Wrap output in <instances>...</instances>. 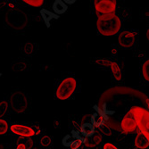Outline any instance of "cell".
<instances>
[{
	"label": "cell",
	"instance_id": "obj_1",
	"mask_svg": "<svg viewBox=\"0 0 149 149\" xmlns=\"http://www.w3.org/2000/svg\"><path fill=\"white\" fill-rule=\"evenodd\" d=\"M97 27L100 34L104 36H113L120 31L121 22L115 13H108L98 16Z\"/></svg>",
	"mask_w": 149,
	"mask_h": 149
},
{
	"label": "cell",
	"instance_id": "obj_2",
	"mask_svg": "<svg viewBox=\"0 0 149 149\" xmlns=\"http://www.w3.org/2000/svg\"><path fill=\"white\" fill-rule=\"evenodd\" d=\"M5 21L6 25L9 26L10 28L15 31H21L26 27L29 19L23 11L15 8L9 10L6 13Z\"/></svg>",
	"mask_w": 149,
	"mask_h": 149
},
{
	"label": "cell",
	"instance_id": "obj_3",
	"mask_svg": "<svg viewBox=\"0 0 149 149\" xmlns=\"http://www.w3.org/2000/svg\"><path fill=\"white\" fill-rule=\"evenodd\" d=\"M77 87V81L72 77L63 79L57 87L56 91V97L59 100L69 99L75 91Z\"/></svg>",
	"mask_w": 149,
	"mask_h": 149
},
{
	"label": "cell",
	"instance_id": "obj_4",
	"mask_svg": "<svg viewBox=\"0 0 149 149\" xmlns=\"http://www.w3.org/2000/svg\"><path fill=\"white\" fill-rule=\"evenodd\" d=\"M131 109L137 120V126L149 140V111L139 105L132 106Z\"/></svg>",
	"mask_w": 149,
	"mask_h": 149
},
{
	"label": "cell",
	"instance_id": "obj_5",
	"mask_svg": "<svg viewBox=\"0 0 149 149\" xmlns=\"http://www.w3.org/2000/svg\"><path fill=\"white\" fill-rule=\"evenodd\" d=\"M10 105L15 113H22L28 108V99L22 92H15L10 97Z\"/></svg>",
	"mask_w": 149,
	"mask_h": 149
},
{
	"label": "cell",
	"instance_id": "obj_6",
	"mask_svg": "<svg viewBox=\"0 0 149 149\" xmlns=\"http://www.w3.org/2000/svg\"><path fill=\"white\" fill-rule=\"evenodd\" d=\"M131 108L125 113L120 121V130L123 133L132 132L136 130L137 127V120Z\"/></svg>",
	"mask_w": 149,
	"mask_h": 149
},
{
	"label": "cell",
	"instance_id": "obj_7",
	"mask_svg": "<svg viewBox=\"0 0 149 149\" xmlns=\"http://www.w3.org/2000/svg\"><path fill=\"white\" fill-rule=\"evenodd\" d=\"M95 8H96L98 16L108 13H114L116 10V1L115 0H96L94 2Z\"/></svg>",
	"mask_w": 149,
	"mask_h": 149
},
{
	"label": "cell",
	"instance_id": "obj_8",
	"mask_svg": "<svg viewBox=\"0 0 149 149\" xmlns=\"http://www.w3.org/2000/svg\"><path fill=\"white\" fill-rule=\"evenodd\" d=\"M137 38V33L130 31H124L121 33H120L118 37L119 44L124 47V48H130L131 47L136 41Z\"/></svg>",
	"mask_w": 149,
	"mask_h": 149
},
{
	"label": "cell",
	"instance_id": "obj_9",
	"mask_svg": "<svg viewBox=\"0 0 149 149\" xmlns=\"http://www.w3.org/2000/svg\"><path fill=\"white\" fill-rule=\"evenodd\" d=\"M10 130L21 138H31L35 135L33 128L23 124H12L10 126Z\"/></svg>",
	"mask_w": 149,
	"mask_h": 149
},
{
	"label": "cell",
	"instance_id": "obj_10",
	"mask_svg": "<svg viewBox=\"0 0 149 149\" xmlns=\"http://www.w3.org/2000/svg\"><path fill=\"white\" fill-rule=\"evenodd\" d=\"M134 144H135V146L139 148V149H146V148H147L149 146V140L147 139V138L145 136V135L139 130L136 139H135Z\"/></svg>",
	"mask_w": 149,
	"mask_h": 149
},
{
	"label": "cell",
	"instance_id": "obj_11",
	"mask_svg": "<svg viewBox=\"0 0 149 149\" xmlns=\"http://www.w3.org/2000/svg\"><path fill=\"white\" fill-rule=\"evenodd\" d=\"M80 133L87 139L92 137L95 134V127L91 123H84L79 128Z\"/></svg>",
	"mask_w": 149,
	"mask_h": 149
},
{
	"label": "cell",
	"instance_id": "obj_12",
	"mask_svg": "<svg viewBox=\"0 0 149 149\" xmlns=\"http://www.w3.org/2000/svg\"><path fill=\"white\" fill-rule=\"evenodd\" d=\"M101 141H102V137L100 135H93L92 137L86 139L85 145L88 147H95V146H98L101 143Z\"/></svg>",
	"mask_w": 149,
	"mask_h": 149
},
{
	"label": "cell",
	"instance_id": "obj_13",
	"mask_svg": "<svg viewBox=\"0 0 149 149\" xmlns=\"http://www.w3.org/2000/svg\"><path fill=\"white\" fill-rule=\"evenodd\" d=\"M91 124L94 127H97V128H101L105 124L104 119L103 118V116L99 113H94L91 117Z\"/></svg>",
	"mask_w": 149,
	"mask_h": 149
},
{
	"label": "cell",
	"instance_id": "obj_14",
	"mask_svg": "<svg viewBox=\"0 0 149 149\" xmlns=\"http://www.w3.org/2000/svg\"><path fill=\"white\" fill-rule=\"evenodd\" d=\"M40 13H41V15H42V18L43 20L45 21V22L47 23V26H49V22L54 20V19H58L59 18V15H56V13H51L47 10H41L40 11Z\"/></svg>",
	"mask_w": 149,
	"mask_h": 149
},
{
	"label": "cell",
	"instance_id": "obj_15",
	"mask_svg": "<svg viewBox=\"0 0 149 149\" xmlns=\"http://www.w3.org/2000/svg\"><path fill=\"white\" fill-rule=\"evenodd\" d=\"M53 9L55 11L56 15H62L67 10V5L64 4V2L61 1V0H57L53 5Z\"/></svg>",
	"mask_w": 149,
	"mask_h": 149
},
{
	"label": "cell",
	"instance_id": "obj_16",
	"mask_svg": "<svg viewBox=\"0 0 149 149\" xmlns=\"http://www.w3.org/2000/svg\"><path fill=\"white\" fill-rule=\"evenodd\" d=\"M110 67H111V70H112V72H113L114 79L116 80H120L121 77H123V74H121V70L120 68L119 64L115 62H111Z\"/></svg>",
	"mask_w": 149,
	"mask_h": 149
},
{
	"label": "cell",
	"instance_id": "obj_17",
	"mask_svg": "<svg viewBox=\"0 0 149 149\" xmlns=\"http://www.w3.org/2000/svg\"><path fill=\"white\" fill-rule=\"evenodd\" d=\"M17 144H23L26 146L27 149H31L33 146V140L31 138H20L17 141Z\"/></svg>",
	"mask_w": 149,
	"mask_h": 149
},
{
	"label": "cell",
	"instance_id": "obj_18",
	"mask_svg": "<svg viewBox=\"0 0 149 149\" xmlns=\"http://www.w3.org/2000/svg\"><path fill=\"white\" fill-rule=\"evenodd\" d=\"M10 127L7 121L2 118L0 119V135H5L6 133H7Z\"/></svg>",
	"mask_w": 149,
	"mask_h": 149
},
{
	"label": "cell",
	"instance_id": "obj_19",
	"mask_svg": "<svg viewBox=\"0 0 149 149\" xmlns=\"http://www.w3.org/2000/svg\"><path fill=\"white\" fill-rule=\"evenodd\" d=\"M142 74L146 81H149V59L146 60L142 65Z\"/></svg>",
	"mask_w": 149,
	"mask_h": 149
},
{
	"label": "cell",
	"instance_id": "obj_20",
	"mask_svg": "<svg viewBox=\"0 0 149 149\" xmlns=\"http://www.w3.org/2000/svg\"><path fill=\"white\" fill-rule=\"evenodd\" d=\"M22 2L33 7H40L43 4V0H22Z\"/></svg>",
	"mask_w": 149,
	"mask_h": 149
},
{
	"label": "cell",
	"instance_id": "obj_21",
	"mask_svg": "<svg viewBox=\"0 0 149 149\" xmlns=\"http://www.w3.org/2000/svg\"><path fill=\"white\" fill-rule=\"evenodd\" d=\"M8 109V103L7 101H1L0 102V119L4 115H6Z\"/></svg>",
	"mask_w": 149,
	"mask_h": 149
},
{
	"label": "cell",
	"instance_id": "obj_22",
	"mask_svg": "<svg viewBox=\"0 0 149 149\" xmlns=\"http://www.w3.org/2000/svg\"><path fill=\"white\" fill-rule=\"evenodd\" d=\"M39 143H40V145H41L43 147H47V146H49L52 144V139L48 136H43L41 139H40Z\"/></svg>",
	"mask_w": 149,
	"mask_h": 149
},
{
	"label": "cell",
	"instance_id": "obj_23",
	"mask_svg": "<svg viewBox=\"0 0 149 149\" xmlns=\"http://www.w3.org/2000/svg\"><path fill=\"white\" fill-rule=\"evenodd\" d=\"M34 50V46L32 43H26L23 46V52L26 54V55H31V54L33 52Z\"/></svg>",
	"mask_w": 149,
	"mask_h": 149
},
{
	"label": "cell",
	"instance_id": "obj_24",
	"mask_svg": "<svg viewBox=\"0 0 149 149\" xmlns=\"http://www.w3.org/2000/svg\"><path fill=\"white\" fill-rule=\"evenodd\" d=\"M81 144H82V143L80 142L79 139L73 140V141L72 142V144L69 146V147H70V149H79V148L80 147Z\"/></svg>",
	"mask_w": 149,
	"mask_h": 149
},
{
	"label": "cell",
	"instance_id": "obj_25",
	"mask_svg": "<svg viewBox=\"0 0 149 149\" xmlns=\"http://www.w3.org/2000/svg\"><path fill=\"white\" fill-rule=\"evenodd\" d=\"M96 63L100 64V65H103V66H110L111 61L107 60V59H97L96 61Z\"/></svg>",
	"mask_w": 149,
	"mask_h": 149
},
{
	"label": "cell",
	"instance_id": "obj_26",
	"mask_svg": "<svg viewBox=\"0 0 149 149\" xmlns=\"http://www.w3.org/2000/svg\"><path fill=\"white\" fill-rule=\"evenodd\" d=\"M104 149H118V148L112 143H105L104 145Z\"/></svg>",
	"mask_w": 149,
	"mask_h": 149
},
{
	"label": "cell",
	"instance_id": "obj_27",
	"mask_svg": "<svg viewBox=\"0 0 149 149\" xmlns=\"http://www.w3.org/2000/svg\"><path fill=\"white\" fill-rule=\"evenodd\" d=\"M15 149H27V147H26V146L23 145V144H17Z\"/></svg>",
	"mask_w": 149,
	"mask_h": 149
},
{
	"label": "cell",
	"instance_id": "obj_28",
	"mask_svg": "<svg viewBox=\"0 0 149 149\" xmlns=\"http://www.w3.org/2000/svg\"><path fill=\"white\" fill-rule=\"evenodd\" d=\"M33 130H34V131H35V135H38L39 133H40V128L38 127V126H35L34 128H33Z\"/></svg>",
	"mask_w": 149,
	"mask_h": 149
},
{
	"label": "cell",
	"instance_id": "obj_29",
	"mask_svg": "<svg viewBox=\"0 0 149 149\" xmlns=\"http://www.w3.org/2000/svg\"><path fill=\"white\" fill-rule=\"evenodd\" d=\"M75 2V0H72V1H71V0H65V1H64V4L66 5V4H72V3H74Z\"/></svg>",
	"mask_w": 149,
	"mask_h": 149
},
{
	"label": "cell",
	"instance_id": "obj_30",
	"mask_svg": "<svg viewBox=\"0 0 149 149\" xmlns=\"http://www.w3.org/2000/svg\"><path fill=\"white\" fill-rule=\"evenodd\" d=\"M116 54H117V48L113 47V48H112V55L113 56V55H116Z\"/></svg>",
	"mask_w": 149,
	"mask_h": 149
},
{
	"label": "cell",
	"instance_id": "obj_31",
	"mask_svg": "<svg viewBox=\"0 0 149 149\" xmlns=\"http://www.w3.org/2000/svg\"><path fill=\"white\" fill-rule=\"evenodd\" d=\"M8 7L10 8V10H11V9H15V5H13V4H11V3H9V4H8Z\"/></svg>",
	"mask_w": 149,
	"mask_h": 149
},
{
	"label": "cell",
	"instance_id": "obj_32",
	"mask_svg": "<svg viewBox=\"0 0 149 149\" xmlns=\"http://www.w3.org/2000/svg\"><path fill=\"white\" fill-rule=\"evenodd\" d=\"M146 38H147L148 41H149V29H148V30H147V31H146Z\"/></svg>",
	"mask_w": 149,
	"mask_h": 149
},
{
	"label": "cell",
	"instance_id": "obj_33",
	"mask_svg": "<svg viewBox=\"0 0 149 149\" xmlns=\"http://www.w3.org/2000/svg\"><path fill=\"white\" fill-rule=\"evenodd\" d=\"M147 108H149V100H148V104H147Z\"/></svg>",
	"mask_w": 149,
	"mask_h": 149
},
{
	"label": "cell",
	"instance_id": "obj_34",
	"mask_svg": "<svg viewBox=\"0 0 149 149\" xmlns=\"http://www.w3.org/2000/svg\"><path fill=\"white\" fill-rule=\"evenodd\" d=\"M10 149H12V148H10Z\"/></svg>",
	"mask_w": 149,
	"mask_h": 149
}]
</instances>
